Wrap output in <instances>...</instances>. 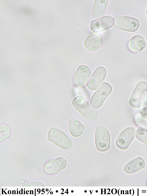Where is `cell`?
Masks as SVG:
<instances>
[{"label":"cell","instance_id":"1","mask_svg":"<svg viewBox=\"0 0 147 196\" xmlns=\"http://www.w3.org/2000/svg\"><path fill=\"white\" fill-rule=\"evenodd\" d=\"M72 104L84 117L89 120H95L97 114L96 111L82 96H78L73 99Z\"/></svg>","mask_w":147,"mask_h":196},{"label":"cell","instance_id":"2","mask_svg":"<svg viewBox=\"0 0 147 196\" xmlns=\"http://www.w3.org/2000/svg\"><path fill=\"white\" fill-rule=\"evenodd\" d=\"M48 138L49 141L63 149H69L72 146L70 138L63 132L56 128L52 127L49 130Z\"/></svg>","mask_w":147,"mask_h":196},{"label":"cell","instance_id":"3","mask_svg":"<svg viewBox=\"0 0 147 196\" xmlns=\"http://www.w3.org/2000/svg\"><path fill=\"white\" fill-rule=\"evenodd\" d=\"M95 143L97 149L99 151H106L110 148V135L105 127L100 126L96 128L95 133Z\"/></svg>","mask_w":147,"mask_h":196},{"label":"cell","instance_id":"4","mask_svg":"<svg viewBox=\"0 0 147 196\" xmlns=\"http://www.w3.org/2000/svg\"><path fill=\"white\" fill-rule=\"evenodd\" d=\"M111 86L108 83L104 82L95 92L90 100V104L94 108L100 107L112 91Z\"/></svg>","mask_w":147,"mask_h":196},{"label":"cell","instance_id":"5","mask_svg":"<svg viewBox=\"0 0 147 196\" xmlns=\"http://www.w3.org/2000/svg\"><path fill=\"white\" fill-rule=\"evenodd\" d=\"M115 26L117 28L131 32H134L137 31L140 25L138 19L126 16L117 17L115 18Z\"/></svg>","mask_w":147,"mask_h":196},{"label":"cell","instance_id":"6","mask_svg":"<svg viewBox=\"0 0 147 196\" xmlns=\"http://www.w3.org/2000/svg\"><path fill=\"white\" fill-rule=\"evenodd\" d=\"M147 92V84L145 82H139L135 88L129 101L130 105L135 108L141 105Z\"/></svg>","mask_w":147,"mask_h":196},{"label":"cell","instance_id":"7","mask_svg":"<svg viewBox=\"0 0 147 196\" xmlns=\"http://www.w3.org/2000/svg\"><path fill=\"white\" fill-rule=\"evenodd\" d=\"M114 23L115 20L113 17L106 16L91 21L90 27L93 31L98 32L109 29L114 25Z\"/></svg>","mask_w":147,"mask_h":196},{"label":"cell","instance_id":"8","mask_svg":"<svg viewBox=\"0 0 147 196\" xmlns=\"http://www.w3.org/2000/svg\"><path fill=\"white\" fill-rule=\"evenodd\" d=\"M91 74V70L88 67L84 65L79 66L74 76L73 81L74 84L77 87H84Z\"/></svg>","mask_w":147,"mask_h":196},{"label":"cell","instance_id":"9","mask_svg":"<svg viewBox=\"0 0 147 196\" xmlns=\"http://www.w3.org/2000/svg\"><path fill=\"white\" fill-rule=\"evenodd\" d=\"M135 132V129L133 127L125 129L121 133L116 141L117 146L121 149H127L134 138Z\"/></svg>","mask_w":147,"mask_h":196},{"label":"cell","instance_id":"10","mask_svg":"<svg viewBox=\"0 0 147 196\" xmlns=\"http://www.w3.org/2000/svg\"><path fill=\"white\" fill-rule=\"evenodd\" d=\"M106 70L103 67H97L86 84L87 87L91 90H96L105 79Z\"/></svg>","mask_w":147,"mask_h":196},{"label":"cell","instance_id":"11","mask_svg":"<svg viewBox=\"0 0 147 196\" xmlns=\"http://www.w3.org/2000/svg\"><path fill=\"white\" fill-rule=\"evenodd\" d=\"M103 43L102 37L96 34L89 35L84 42L85 48L90 51H94L101 46Z\"/></svg>","mask_w":147,"mask_h":196},{"label":"cell","instance_id":"12","mask_svg":"<svg viewBox=\"0 0 147 196\" xmlns=\"http://www.w3.org/2000/svg\"><path fill=\"white\" fill-rule=\"evenodd\" d=\"M68 127L70 134L74 137L81 136L85 131L83 125L80 121L75 119H71L69 121Z\"/></svg>","mask_w":147,"mask_h":196},{"label":"cell","instance_id":"13","mask_svg":"<svg viewBox=\"0 0 147 196\" xmlns=\"http://www.w3.org/2000/svg\"><path fill=\"white\" fill-rule=\"evenodd\" d=\"M145 166V162L141 157L136 158L128 163L125 166L124 170L128 173H132L143 168Z\"/></svg>","mask_w":147,"mask_h":196},{"label":"cell","instance_id":"14","mask_svg":"<svg viewBox=\"0 0 147 196\" xmlns=\"http://www.w3.org/2000/svg\"><path fill=\"white\" fill-rule=\"evenodd\" d=\"M146 43L144 38L140 35H136L129 41L128 46L130 49L135 52H139L145 47Z\"/></svg>","mask_w":147,"mask_h":196},{"label":"cell","instance_id":"15","mask_svg":"<svg viewBox=\"0 0 147 196\" xmlns=\"http://www.w3.org/2000/svg\"><path fill=\"white\" fill-rule=\"evenodd\" d=\"M108 0H96L94 3L92 14L95 18L103 16L106 9Z\"/></svg>","mask_w":147,"mask_h":196},{"label":"cell","instance_id":"16","mask_svg":"<svg viewBox=\"0 0 147 196\" xmlns=\"http://www.w3.org/2000/svg\"><path fill=\"white\" fill-rule=\"evenodd\" d=\"M137 138L142 142L147 144V129L140 127L136 133Z\"/></svg>","mask_w":147,"mask_h":196},{"label":"cell","instance_id":"17","mask_svg":"<svg viewBox=\"0 0 147 196\" xmlns=\"http://www.w3.org/2000/svg\"><path fill=\"white\" fill-rule=\"evenodd\" d=\"M134 120L137 126L147 129V119L144 117L141 114H136L134 117Z\"/></svg>","mask_w":147,"mask_h":196},{"label":"cell","instance_id":"18","mask_svg":"<svg viewBox=\"0 0 147 196\" xmlns=\"http://www.w3.org/2000/svg\"><path fill=\"white\" fill-rule=\"evenodd\" d=\"M141 114L144 117L147 119V107L142 109L141 112Z\"/></svg>","mask_w":147,"mask_h":196},{"label":"cell","instance_id":"19","mask_svg":"<svg viewBox=\"0 0 147 196\" xmlns=\"http://www.w3.org/2000/svg\"><path fill=\"white\" fill-rule=\"evenodd\" d=\"M144 105L146 107H147V93L146 94V97L145 98L144 102Z\"/></svg>","mask_w":147,"mask_h":196},{"label":"cell","instance_id":"20","mask_svg":"<svg viewBox=\"0 0 147 196\" xmlns=\"http://www.w3.org/2000/svg\"><path fill=\"white\" fill-rule=\"evenodd\" d=\"M111 192L113 194H116L117 192V190L115 189H113L111 190Z\"/></svg>","mask_w":147,"mask_h":196},{"label":"cell","instance_id":"21","mask_svg":"<svg viewBox=\"0 0 147 196\" xmlns=\"http://www.w3.org/2000/svg\"><path fill=\"white\" fill-rule=\"evenodd\" d=\"M12 47L13 49H16V45H14L13 46H12Z\"/></svg>","mask_w":147,"mask_h":196},{"label":"cell","instance_id":"22","mask_svg":"<svg viewBox=\"0 0 147 196\" xmlns=\"http://www.w3.org/2000/svg\"><path fill=\"white\" fill-rule=\"evenodd\" d=\"M25 17H22V18H21V19H25Z\"/></svg>","mask_w":147,"mask_h":196},{"label":"cell","instance_id":"23","mask_svg":"<svg viewBox=\"0 0 147 196\" xmlns=\"http://www.w3.org/2000/svg\"><path fill=\"white\" fill-rule=\"evenodd\" d=\"M33 39H35V36H34V37H33Z\"/></svg>","mask_w":147,"mask_h":196},{"label":"cell","instance_id":"24","mask_svg":"<svg viewBox=\"0 0 147 196\" xmlns=\"http://www.w3.org/2000/svg\"><path fill=\"white\" fill-rule=\"evenodd\" d=\"M24 58H25V59L27 58V57H25Z\"/></svg>","mask_w":147,"mask_h":196},{"label":"cell","instance_id":"25","mask_svg":"<svg viewBox=\"0 0 147 196\" xmlns=\"http://www.w3.org/2000/svg\"><path fill=\"white\" fill-rule=\"evenodd\" d=\"M6 15V16H8V15H7V14Z\"/></svg>","mask_w":147,"mask_h":196},{"label":"cell","instance_id":"26","mask_svg":"<svg viewBox=\"0 0 147 196\" xmlns=\"http://www.w3.org/2000/svg\"><path fill=\"white\" fill-rule=\"evenodd\" d=\"M46 7H48L47 6H45V7H46Z\"/></svg>","mask_w":147,"mask_h":196},{"label":"cell","instance_id":"27","mask_svg":"<svg viewBox=\"0 0 147 196\" xmlns=\"http://www.w3.org/2000/svg\"><path fill=\"white\" fill-rule=\"evenodd\" d=\"M44 24V23H43V22H42V24Z\"/></svg>","mask_w":147,"mask_h":196},{"label":"cell","instance_id":"28","mask_svg":"<svg viewBox=\"0 0 147 196\" xmlns=\"http://www.w3.org/2000/svg\"><path fill=\"white\" fill-rule=\"evenodd\" d=\"M16 55H14V57H16Z\"/></svg>","mask_w":147,"mask_h":196},{"label":"cell","instance_id":"29","mask_svg":"<svg viewBox=\"0 0 147 196\" xmlns=\"http://www.w3.org/2000/svg\"><path fill=\"white\" fill-rule=\"evenodd\" d=\"M146 14H147V11H146Z\"/></svg>","mask_w":147,"mask_h":196},{"label":"cell","instance_id":"30","mask_svg":"<svg viewBox=\"0 0 147 196\" xmlns=\"http://www.w3.org/2000/svg\"><path fill=\"white\" fill-rule=\"evenodd\" d=\"M50 74L49 73H48V74Z\"/></svg>","mask_w":147,"mask_h":196},{"label":"cell","instance_id":"31","mask_svg":"<svg viewBox=\"0 0 147 196\" xmlns=\"http://www.w3.org/2000/svg\"><path fill=\"white\" fill-rule=\"evenodd\" d=\"M34 18L35 19V18H36V17H34Z\"/></svg>","mask_w":147,"mask_h":196},{"label":"cell","instance_id":"32","mask_svg":"<svg viewBox=\"0 0 147 196\" xmlns=\"http://www.w3.org/2000/svg\"><path fill=\"white\" fill-rule=\"evenodd\" d=\"M12 24V23H10V24Z\"/></svg>","mask_w":147,"mask_h":196},{"label":"cell","instance_id":"33","mask_svg":"<svg viewBox=\"0 0 147 196\" xmlns=\"http://www.w3.org/2000/svg\"><path fill=\"white\" fill-rule=\"evenodd\" d=\"M37 30H36H36H35V31H36Z\"/></svg>","mask_w":147,"mask_h":196},{"label":"cell","instance_id":"34","mask_svg":"<svg viewBox=\"0 0 147 196\" xmlns=\"http://www.w3.org/2000/svg\"><path fill=\"white\" fill-rule=\"evenodd\" d=\"M27 6V5H26V6Z\"/></svg>","mask_w":147,"mask_h":196},{"label":"cell","instance_id":"35","mask_svg":"<svg viewBox=\"0 0 147 196\" xmlns=\"http://www.w3.org/2000/svg\"><path fill=\"white\" fill-rule=\"evenodd\" d=\"M45 17H46H46H47V16H45Z\"/></svg>","mask_w":147,"mask_h":196},{"label":"cell","instance_id":"36","mask_svg":"<svg viewBox=\"0 0 147 196\" xmlns=\"http://www.w3.org/2000/svg\"><path fill=\"white\" fill-rule=\"evenodd\" d=\"M19 58H21V57H20Z\"/></svg>","mask_w":147,"mask_h":196},{"label":"cell","instance_id":"37","mask_svg":"<svg viewBox=\"0 0 147 196\" xmlns=\"http://www.w3.org/2000/svg\"><path fill=\"white\" fill-rule=\"evenodd\" d=\"M46 67H45V68H46Z\"/></svg>","mask_w":147,"mask_h":196},{"label":"cell","instance_id":"38","mask_svg":"<svg viewBox=\"0 0 147 196\" xmlns=\"http://www.w3.org/2000/svg\"><path fill=\"white\" fill-rule=\"evenodd\" d=\"M12 29H14V28H12Z\"/></svg>","mask_w":147,"mask_h":196},{"label":"cell","instance_id":"39","mask_svg":"<svg viewBox=\"0 0 147 196\" xmlns=\"http://www.w3.org/2000/svg\"><path fill=\"white\" fill-rule=\"evenodd\" d=\"M25 12H24V14H25Z\"/></svg>","mask_w":147,"mask_h":196},{"label":"cell","instance_id":"40","mask_svg":"<svg viewBox=\"0 0 147 196\" xmlns=\"http://www.w3.org/2000/svg\"><path fill=\"white\" fill-rule=\"evenodd\" d=\"M35 28L34 29V30H35Z\"/></svg>","mask_w":147,"mask_h":196},{"label":"cell","instance_id":"41","mask_svg":"<svg viewBox=\"0 0 147 196\" xmlns=\"http://www.w3.org/2000/svg\"><path fill=\"white\" fill-rule=\"evenodd\" d=\"M20 30H21V29H20Z\"/></svg>","mask_w":147,"mask_h":196},{"label":"cell","instance_id":"42","mask_svg":"<svg viewBox=\"0 0 147 196\" xmlns=\"http://www.w3.org/2000/svg\"><path fill=\"white\" fill-rule=\"evenodd\" d=\"M5 54H6V52H5Z\"/></svg>","mask_w":147,"mask_h":196},{"label":"cell","instance_id":"43","mask_svg":"<svg viewBox=\"0 0 147 196\" xmlns=\"http://www.w3.org/2000/svg\"><path fill=\"white\" fill-rule=\"evenodd\" d=\"M36 26V27H37V26Z\"/></svg>","mask_w":147,"mask_h":196},{"label":"cell","instance_id":"44","mask_svg":"<svg viewBox=\"0 0 147 196\" xmlns=\"http://www.w3.org/2000/svg\"><path fill=\"white\" fill-rule=\"evenodd\" d=\"M23 51V50H21V51Z\"/></svg>","mask_w":147,"mask_h":196},{"label":"cell","instance_id":"45","mask_svg":"<svg viewBox=\"0 0 147 196\" xmlns=\"http://www.w3.org/2000/svg\"><path fill=\"white\" fill-rule=\"evenodd\" d=\"M2 55H4V54H2Z\"/></svg>","mask_w":147,"mask_h":196},{"label":"cell","instance_id":"46","mask_svg":"<svg viewBox=\"0 0 147 196\" xmlns=\"http://www.w3.org/2000/svg\"><path fill=\"white\" fill-rule=\"evenodd\" d=\"M36 68H37V67H36Z\"/></svg>","mask_w":147,"mask_h":196},{"label":"cell","instance_id":"47","mask_svg":"<svg viewBox=\"0 0 147 196\" xmlns=\"http://www.w3.org/2000/svg\"></svg>","mask_w":147,"mask_h":196}]
</instances>
